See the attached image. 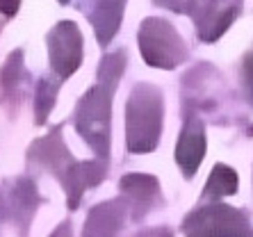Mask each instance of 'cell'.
Masks as SVG:
<instances>
[{
  "label": "cell",
  "instance_id": "obj_1",
  "mask_svg": "<svg viewBox=\"0 0 253 237\" xmlns=\"http://www.w3.org/2000/svg\"><path fill=\"white\" fill-rule=\"evenodd\" d=\"M158 96L135 91L128 107V142L130 151H148L158 139L160 103Z\"/></svg>",
  "mask_w": 253,
  "mask_h": 237
},
{
  "label": "cell",
  "instance_id": "obj_2",
  "mask_svg": "<svg viewBox=\"0 0 253 237\" xmlns=\"http://www.w3.org/2000/svg\"><path fill=\"white\" fill-rule=\"evenodd\" d=\"M141 50L148 64L173 66L185 53L178 35L162 21H148L141 28Z\"/></svg>",
  "mask_w": 253,
  "mask_h": 237
},
{
  "label": "cell",
  "instance_id": "obj_3",
  "mask_svg": "<svg viewBox=\"0 0 253 237\" xmlns=\"http://www.w3.org/2000/svg\"><path fill=\"white\" fill-rule=\"evenodd\" d=\"M78 130L96 151H107V94L103 89H94L80 103Z\"/></svg>",
  "mask_w": 253,
  "mask_h": 237
},
{
  "label": "cell",
  "instance_id": "obj_4",
  "mask_svg": "<svg viewBox=\"0 0 253 237\" xmlns=\"http://www.w3.org/2000/svg\"><path fill=\"white\" fill-rule=\"evenodd\" d=\"M48 48H50V62L59 78H69L83 59V41L73 23H59L48 37Z\"/></svg>",
  "mask_w": 253,
  "mask_h": 237
},
{
  "label": "cell",
  "instance_id": "obj_5",
  "mask_svg": "<svg viewBox=\"0 0 253 237\" xmlns=\"http://www.w3.org/2000/svg\"><path fill=\"white\" fill-rule=\"evenodd\" d=\"M196 235L203 237H240L244 233V221L242 217L230 210V207L217 205L210 207L206 212H201L199 217H194Z\"/></svg>",
  "mask_w": 253,
  "mask_h": 237
},
{
  "label": "cell",
  "instance_id": "obj_6",
  "mask_svg": "<svg viewBox=\"0 0 253 237\" xmlns=\"http://www.w3.org/2000/svg\"><path fill=\"white\" fill-rule=\"evenodd\" d=\"M114 226H117V214H114V205H103L96 207L89 214L87 221V237H112Z\"/></svg>",
  "mask_w": 253,
  "mask_h": 237
},
{
  "label": "cell",
  "instance_id": "obj_7",
  "mask_svg": "<svg viewBox=\"0 0 253 237\" xmlns=\"http://www.w3.org/2000/svg\"><path fill=\"white\" fill-rule=\"evenodd\" d=\"M203 158V137L199 132L187 130L185 137L180 139V148H178V160L187 169V173H194L199 160Z\"/></svg>",
  "mask_w": 253,
  "mask_h": 237
},
{
  "label": "cell",
  "instance_id": "obj_8",
  "mask_svg": "<svg viewBox=\"0 0 253 237\" xmlns=\"http://www.w3.org/2000/svg\"><path fill=\"white\" fill-rule=\"evenodd\" d=\"M237 178L235 173L226 169V166H217L214 173L210 178V185H208V192H214V194H233L237 187Z\"/></svg>",
  "mask_w": 253,
  "mask_h": 237
},
{
  "label": "cell",
  "instance_id": "obj_9",
  "mask_svg": "<svg viewBox=\"0 0 253 237\" xmlns=\"http://www.w3.org/2000/svg\"><path fill=\"white\" fill-rule=\"evenodd\" d=\"M18 2L21 0H0V12L5 14V16H14L18 9Z\"/></svg>",
  "mask_w": 253,
  "mask_h": 237
},
{
  "label": "cell",
  "instance_id": "obj_10",
  "mask_svg": "<svg viewBox=\"0 0 253 237\" xmlns=\"http://www.w3.org/2000/svg\"><path fill=\"white\" fill-rule=\"evenodd\" d=\"M62 2H66V0H62Z\"/></svg>",
  "mask_w": 253,
  "mask_h": 237
}]
</instances>
